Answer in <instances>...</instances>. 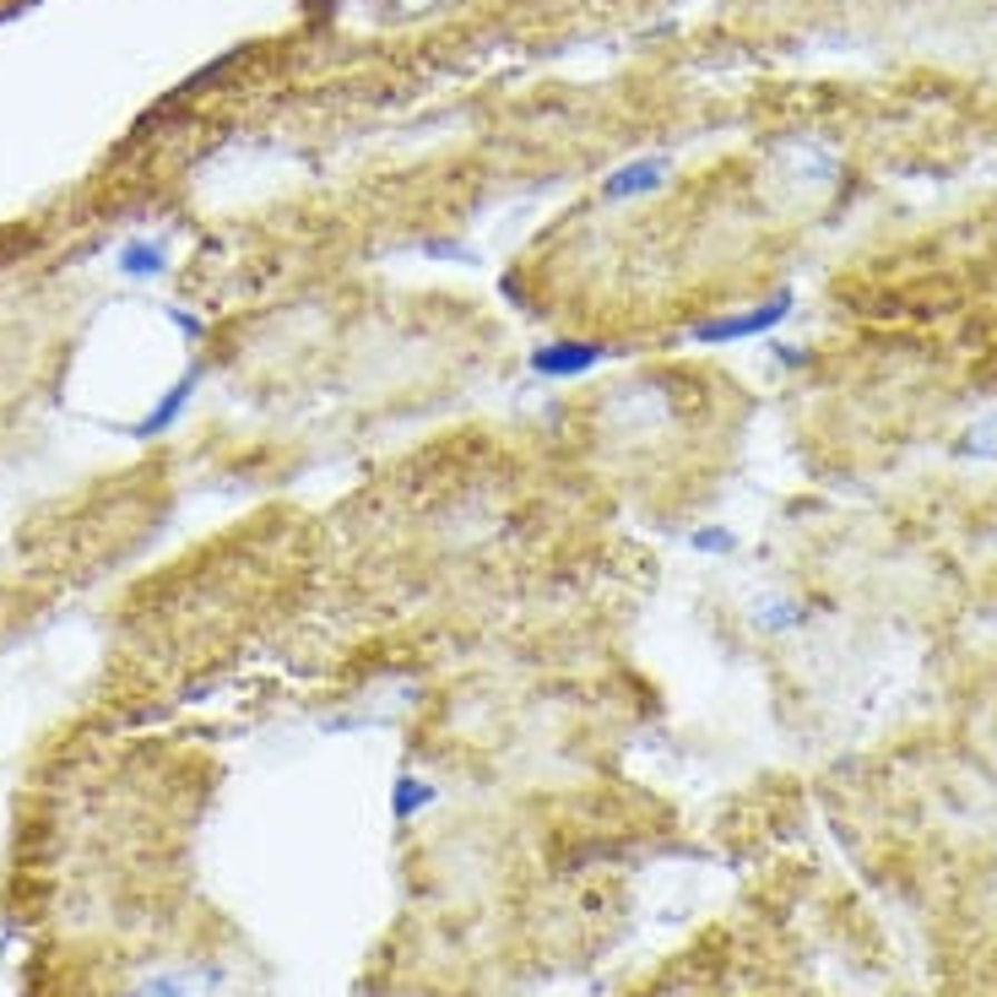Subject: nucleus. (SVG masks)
Instances as JSON below:
<instances>
[{"label": "nucleus", "instance_id": "1", "mask_svg": "<svg viewBox=\"0 0 997 997\" xmlns=\"http://www.w3.org/2000/svg\"><path fill=\"white\" fill-rule=\"evenodd\" d=\"M667 179V158H645V164H623L619 174H608V185H602V196L608 201H623V196H645V190H657Z\"/></svg>", "mask_w": 997, "mask_h": 997}, {"label": "nucleus", "instance_id": "2", "mask_svg": "<svg viewBox=\"0 0 997 997\" xmlns=\"http://www.w3.org/2000/svg\"><path fill=\"white\" fill-rule=\"evenodd\" d=\"M585 364H596V347H585V342H559V347H542L537 353L542 374H581Z\"/></svg>", "mask_w": 997, "mask_h": 997}, {"label": "nucleus", "instance_id": "3", "mask_svg": "<svg viewBox=\"0 0 997 997\" xmlns=\"http://www.w3.org/2000/svg\"><path fill=\"white\" fill-rule=\"evenodd\" d=\"M120 272H125V277H152V272H164V249L147 245V239L125 245L120 249Z\"/></svg>", "mask_w": 997, "mask_h": 997}, {"label": "nucleus", "instance_id": "4", "mask_svg": "<svg viewBox=\"0 0 997 997\" xmlns=\"http://www.w3.org/2000/svg\"><path fill=\"white\" fill-rule=\"evenodd\" d=\"M190 385H196V379H179V385H174V391H168V396H164V407H158V417H152V423H147L141 434H152V428H164V423H174V417H179V407H185V396H190Z\"/></svg>", "mask_w": 997, "mask_h": 997}]
</instances>
